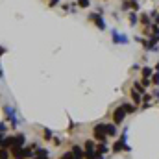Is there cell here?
I'll use <instances>...</instances> for the list:
<instances>
[{"label": "cell", "mask_w": 159, "mask_h": 159, "mask_svg": "<svg viewBox=\"0 0 159 159\" xmlns=\"http://www.w3.org/2000/svg\"><path fill=\"white\" fill-rule=\"evenodd\" d=\"M87 20H91L93 24L98 28V30H102V32H105L107 30V24H105V19L100 15V13H96V11H93V13H89V17H87Z\"/></svg>", "instance_id": "1"}, {"label": "cell", "mask_w": 159, "mask_h": 159, "mask_svg": "<svg viewBox=\"0 0 159 159\" xmlns=\"http://www.w3.org/2000/svg\"><path fill=\"white\" fill-rule=\"evenodd\" d=\"M93 139L98 143H107V133H105V124H96L93 128Z\"/></svg>", "instance_id": "2"}, {"label": "cell", "mask_w": 159, "mask_h": 159, "mask_svg": "<svg viewBox=\"0 0 159 159\" xmlns=\"http://www.w3.org/2000/svg\"><path fill=\"white\" fill-rule=\"evenodd\" d=\"M126 115H128V113H126V109L122 107V104L115 109V111H113V124H117V126H120L122 122H124V119H126Z\"/></svg>", "instance_id": "3"}, {"label": "cell", "mask_w": 159, "mask_h": 159, "mask_svg": "<svg viewBox=\"0 0 159 159\" xmlns=\"http://www.w3.org/2000/svg\"><path fill=\"white\" fill-rule=\"evenodd\" d=\"M111 35H113V43H115V44H128V43H130V39H128L124 33H119L117 30H113Z\"/></svg>", "instance_id": "4"}, {"label": "cell", "mask_w": 159, "mask_h": 159, "mask_svg": "<svg viewBox=\"0 0 159 159\" xmlns=\"http://www.w3.org/2000/svg\"><path fill=\"white\" fill-rule=\"evenodd\" d=\"M11 155H13V159H26L24 146H13L11 148Z\"/></svg>", "instance_id": "5"}, {"label": "cell", "mask_w": 159, "mask_h": 159, "mask_svg": "<svg viewBox=\"0 0 159 159\" xmlns=\"http://www.w3.org/2000/svg\"><path fill=\"white\" fill-rule=\"evenodd\" d=\"M130 96H131V102H133L135 105H137V107L143 104V95L139 93V91H135L133 87H131V91H130Z\"/></svg>", "instance_id": "6"}, {"label": "cell", "mask_w": 159, "mask_h": 159, "mask_svg": "<svg viewBox=\"0 0 159 159\" xmlns=\"http://www.w3.org/2000/svg\"><path fill=\"white\" fill-rule=\"evenodd\" d=\"M24 143H26V137H24L22 133L13 135V137H11V148H13V146H24Z\"/></svg>", "instance_id": "7"}, {"label": "cell", "mask_w": 159, "mask_h": 159, "mask_svg": "<svg viewBox=\"0 0 159 159\" xmlns=\"http://www.w3.org/2000/svg\"><path fill=\"white\" fill-rule=\"evenodd\" d=\"M33 159H50V152L47 148H37L33 154Z\"/></svg>", "instance_id": "8"}, {"label": "cell", "mask_w": 159, "mask_h": 159, "mask_svg": "<svg viewBox=\"0 0 159 159\" xmlns=\"http://www.w3.org/2000/svg\"><path fill=\"white\" fill-rule=\"evenodd\" d=\"M139 22H141V24H143L144 28H148V26H152V24H154L150 13H141V15H139Z\"/></svg>", "instance_id": "9"}, {"label": "cell", "mask_w": 159, "mask_h": 159, "mask_svg": "<svg viewBox=\"0 0 159 159\" xmlns=\"http://www.w3.org/2000/svg\"><path fill=\"white\" fill-rule=\"evenodd\" d=\"M128 20H130V26H131V28H135V26L139 24V13H137V11H130Z\"/></svg>", "instance_id": "10"}, {"label": "cell", "mask_w": 159, "mask_h": 159, "mask_svg": "<svg viewBox=\"0 0 159 159\" xmlns=\"http://www.w3.org/2000/svg\"><path fill=\"white\" fill-rule=\"evenodd\" d=\"M72 154H74L76 159H83V155H85V148H81L80 144H74V146H72Z\"/></svg>", "instance_id": "11"}, {"label": "cell", "mask_w": 159, "mask_h": 159, "mask_svg": "<svg viewBox=\"0 0 159 159\" xmlns=\"http://www.w3.org/2000/svg\"><path fill=\"white\" fill-rule=\"evenodd\" d=\"M105 133H107V137H115L117 135V124H107L105 122Z\"/></svg>", "instance_id": "12"}, {"label": "cell", "mask_w": 159, "mask_h": 159, "mask_svg": "<svg viewBox=\"0 0 159 159\" xmlns=\"http://www.w3.org/2000/svg\"><path fill=\"white\" fill-rule=\"evenodd\" d=\"M152 74H154V69H152V67H143V69H141V78H152Z\"/></svg>", "instance_id": "13"}, {"label": "cell", "mask_w": 159, "mask_h": 159, "mask_svg": "<svg viewBox=\"0 0 159 159\" xmlns=\"http://www.w3.org/2000/svg\"><path fill=\"white\" fill-rule=\"evenodd\" d=\"M122 107L126 109V113H128V115H133V113L137 111V105H135L133 102H131V104H128V102H126V104H122Z\"/></svg>", "instance_id": "14"}, {"label": "cell", "mask_w": 159, "mask_h": 159, "mask_svg": "<svg viewBox=\"0 0 159 159\" xmlns=\"http://www.w3.org/2000/svg\"><path fill=\"white\" fill-rule=\"evenodd\" d=\"M96 152H98V154H102V155L109 154V146H107V143H98V146H96Z\"/></svg>", "instance_id": "15"}, {"label": "cell", "mask_w": 159, "mask_h": 159, "mask_svg": "<svg viewBox=\"0 0 159 159\" xmlns=\"http://www.w3.org/2000/svg\"><path fill=\"white\" fill-rule=\"evenodd\" d=\"M133 89H135V91H139L141 95H144V93H146V87H144L141 81H133Z\"/></svg>", "instance_id": "16"}, {"label": "cell", "mask_w": 159, "mask_h": 159, "mask_svg": "<svg viewBox=\"0 0 159 159\" xmlns=\"http://www.w3.org/2000/svg\"><path fill=\"white\" fill-rule=\"evenodd\" d=\"M131 9V0H122L120 2V11H130Z\"/></svg>", "instance_id": "17"}, {"label": "cell", "mask_w": 159, "mask_h": 159, "mask_svg": "<svg viewBox=\"0 0 159 159\" xmlns=\"http://www.w3.org/2000/svg\"><path fill=\"white\" fill-rule=\"evenodd\" d=\"M150 17H152V22H154V24H157V26H159V11L152 9V11H150Z\"/></svg>", "instance_id": "18"}, {"label": "cell", "mask_w": 159, "mask_h": 159, "mask_svg": "<svg viewBox=\"0 0 159 159\" xmlns=\"http://www.w3.org/2000/svg\"><path fill=\"white\" fill-rule=\"evenodd\" d=\"M76 4L81 9H87V8H91V0H76Z\"/></svg>", "instance_id": "19"}, {"label": "cell", "mask_w": 159, "mask_h": 159, "mask_svg": "<svg viewBox=\"0 0 159 159\" xmlns=\"http://www.w3.org/2000/svg\"><path fill=\"white\" fill-rule=\"evenodd\" d=\"M59 159H76V157H74V154H72V150H69V152H63Z\"/></svg>", "instance_id": "20"}, {"label": "cell", "mask_w": 159, "mask_h": 159, "mask_svg": "<svg viewBox=\"0 0 159 159\" xmlns=\"http://www.w3.org/2000/svg\"><path fill=\"white\" fill-rule=\"evenodd\" d=\"M43 137H44V141H52V139H54V135H52L50 130H44V131H43Z\"/></svg>", "instance_id": "21"}, {"label": "cell", "mask_w": 159, "mask_h": 159, "mask_svg": "<svg viewBox=\"0 0 159 159\" xmlns=\"http://www.w3.org/2000/svg\"><path fill=\"white\" fill-rule=\"evenodd\" d=\"M8 157H9L8 148H0V159H8Z\"/></svg>", "instance_id": "22"}, {"label": "cell", "mask_w": 159, "mask_h": 159, "mask_svg": "<svg viewBox=\"0 0 159 159\" xmlns=\"http://www.w3.org/2000/svg\"><path fill=\"white\" fill-rule=\"evenodd\" d=\"M152 83H154L155 87L159 85V72H154V74H152Z\"/></svg>", "instance_id": "23"}, {"label": "cell", "mask_w": 159, "mask_h": 159, "mask_svg": "<svg viewBox=\"0 0 159 159\" xmlns=\"http://www.w3.org/2000/svg\"><path fill=\"white\" fill-rule=\"evenodd\" d=\"M141 83L148 89V87H150V83H152V80H150V78H141Z\"/></svg>", "instance_id": "24"}, {"label": "cell", "mask_w": 159, "mask_h": 159, "mask_svg": "<svg viewBox=\"0 0 159 159\" xmlns=\"http://www.w3.org/2000/svg\"><path fill=\"white\" fill-rule=\"evenodd\" d=\"M61 143H63V139H59V137H54V144H56V146H59Z\"/></svg>", "instance_id": "25"}, {"label": "cell", "mask_w": 159, "mask_h": 159, "mask_svg": "<svg viewBox=\"0 0 159 159\" xmlns=\"http://www.w3.org/2000/svg\"><path fill=\"white\" fill-rule=\"evenodd\" d=\"M152 95H154V98H155V100L159 102V89H155V91H154V93H152Z\"/></svg>", "instance_id": "26"}, {"label": "cell", "mask_w": 159, "mask_h": 159, "mask_svg": "<svg viewBox=\"0 0 159 159\" xmlns=\"http://www.w3.org/2000/svg\"><path fill=\"white\" fill-rule=\"evenodd\" d=\"M59 4V0H50V8H56Z\"/></svg>", "instance_id": "27"}, {"label": "cell", "mask_w": 159, "mask_h": 159, "mask_svg": "<svg viewBox=\"0 0 159 159\" xmlns=\"http://www.w3.org/2000/svg\"><path fill=\"white\" fill-rule=\"evenodd\" d=\"M2 54H6V48H4V47H0V56H2Z\"/></svg>", "instance_id": "28"}, {"label": "cell", "mask_w": 159, "mask_h": 159, "mask_svg": "<svg viewBox=\"0 0 159 159\" xmlns=\"http://www.w3.org/2000/svg\"><path fill=\"white\" fill-rule=\"evenodd\" d=\"M155 72H159V61H157V65H155Z\"/></svg>", "instance_id": "29"}, {"label": "cell", "mask_w": 159, "mask_h": 159, "mask_svg": "<svg viewBox=\"0 0 159 159\" xmlns=\"http://www.w3.org/2000/svg\"><path fill=\"white\" fill-rule=\"evenodd\" d=\"M0 76H2V71H0Z\"/></svg>", "instance_id": "30"}]
</instances>
